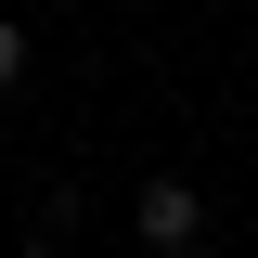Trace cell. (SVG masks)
I'll use <instances>...</instances> for the list:
<instances>
[{"mask_svg":"<svg viewBox=\"0 0 258 258\" xmlns=\"http://www.w3.org/2000/svg\"><path fill=\"white\" fill-rule=\"evenodd\" d=\"M129 232H142V245H155V258H181L194 232H207V194H194L181 168H155V181L129 194Z\"/></svg>","mask_w":258,"mask_h":258,"instance_id":"cell-1","label":"cell"},{"mask_svg":"<svg viewBox=\"0 0 258 258\" xmlns=\"http://www.w3.org/2000/svg\"><path fill=\"white\" fill-rule=\"evenodd\" d=\"M13 78H26V26L0 13V91H13Z\"/></svg>","mask_w":258,"mask_h":258,"instance_id":"cell-2","label":"cell"}]
</instances>
